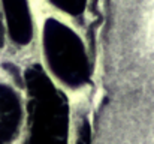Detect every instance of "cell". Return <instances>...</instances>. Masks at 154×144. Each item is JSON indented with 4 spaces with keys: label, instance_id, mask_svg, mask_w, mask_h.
<instances>
[{
    "label": "cell",
    "instance_id": "cell-1",
    "mask_svg": "<svg viewBox=\"0 0 154 144\" xmlns=\"http://www.w3.org/2000/svg\"><path fill=\"white\" fill-rule=\"evenodd\" d=\"M44 51L52 72L69 84H79L88 75L87 54L82 41L57 20L44 27Z\"/></svg>",
    "mask_w": 154,
    "mask_h": 144
},
{
    "label": "cell",
    "instance_id": "cell-2",
    "mask_svg": "<svg viewBox=\"0 0 154 144\" xmlns=\"http://www.w3.org/2000/svg\"><path fill=\"white\" fill-rule=\"evenodd\" d=\"M12 39L21 45L29 44L33 36L32 18L27 0H2Z\"/></svg>",
    "mask_w": 154,
    "mask_h": 144
},
{
    "label": "cell",
    "instance_id": "cell-3",
    "mask_svg": "<svg viewBox=\"0 0 154 144\" xmlns=\"http://www.w3.org/2000/svg\"><path fill=\"white\" fill-rule=\"evenodd\" d=\"M21 119V107L17 95L0 86V144L8 143L18 129Z\"/></svg>",
    "mask_w": 154,
    "mask_h": 144
},
{
    "label": "cell",
    "instance_id": "cell-4",
    "mask_svg": "<svg viewBox=\"0 0 154 144\" xmlns=\"http://www.w3.org/2000/svg\"><path fill=\"white\" fill-rule=\"evenodd\" d=\"M51 2L61 11H64L70 15H78L84 11L87 0H51Z\"/></svg>",
    "mask_w": 154,
    "mask_h": 144
},
{
    "label": "cell",
    "instance_id": "cell-5",
    "mask_svg": "<svg viewBox=\"0 0 154 144\" xmlns=\"http://www.w3.org/2000/svg\"><path fill=\"white\" fill-rule=\"evenodd\" d=\"M3 45V26H2V21H0V47Z\"/></svg>",
    "mask_w": 154,
    "mask_h": 144
}]
</instances>
